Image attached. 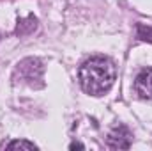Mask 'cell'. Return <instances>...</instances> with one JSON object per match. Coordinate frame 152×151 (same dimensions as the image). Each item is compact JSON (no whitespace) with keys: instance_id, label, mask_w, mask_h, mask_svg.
<instances>
[{"instance_id":"obj_1","label":"cell","mask_w":152,"mask_h":151,"mask_svg":"<svg viewBox=\"0 0 152 151\" xmlns=\"http://www.w3.org/2000/svg\"><path fill=\"white\" fill-rule=\"evenodd\" d=\"M115 82V66L106 57H92L80 68V84L87 94L103 96Z\"/></svg>"},{"instance_id":"obj_2","label":"cell","mask_w":152,"mask_h":151,"mask_svg":"<svg viewBox=\"0 0 152 151\" xmlns=\"http://www.w3.org/2000/svg\"><path fill=\"white\" fill-rule=\"evenodd\" d=\"M42 73H44V68H42V62L39 59H34V57H28V59H23L14 73H12V78L20 84H25L28 87H42L44 82H42Z\"/></svg>"},{"instance_id":"obj_3","label":"cell","mask_w":152,"mask_h":151,"mask_svg":"<svg viewBox=\"0 0 152 151\" xmlns=\"http://www.w3.org/2000/svg\"><path fill=\"white\" fill-rule=\"evenodd\" d=\"M131 139H133V135L126 126H117L108 135V146L112 150H129Z\"/></svg>"},{"instance_id":"obj_4","label":"cell","mask_w":152,"mask_h":151,"mask_svg":"<svg viewBox=\"0 0 152 151\" xmlns=\"http://www.w3.org/2000/svg\"><path fill=\"white\" fill-rule=\"evenodd\" d=\"M134 89L140 98L152 100V68L143 70L134 80Z\"/></svg>"},{"instance_id":"obj_5","label":"cell","mask_w":152,"mask_h":151,"mask_svg":"<svg viewBox=\"0 0 152 151\" xmlns=\"http://www.w3.org/2000/svg\"><path fill=\"white\" fill-rule=\"evenodd\" d=\"M36 27H37V20H36V16H27V18H23V20L18 21L16 34H20V36L30 34L32 30H36Z\"/></svg>"},{"instance_id":"obj_6","label":"cell","mask_w":152,"mask_h":151,"mask_svg":"<svg viewBox=\"0 0 152 151\" xmlns=\"http://www.w3.org/2000/svg\"><path fill=\"white\" fill-rule=\"evenodd\" d=\"M136 38L142 39V41L152 43V27L143 25V23H138V25H136Z\"/></svg>"},{"instance_id":"obj_7","label":"cell","mask_w":152,"mask_h":151,"mask_svg":"<svg viewBox=\"0 0 152 151\" xmlns=\"http://www.w3.org/2000/svg\"><path fill=\"white\" fill-rule=\"evenodd\" d=\"M7 150H16V148H23V150H37V146L34 142L28 141H11L9 144H5Z\"/></svg>"},{"instance_id":"obj_8","label":"cell","mask_w":152,"mask_h":151,"mask_svg":"<svg viewBox=\"0 0 152 151\" xmlns=\"http://www.w3.org/2000/svg\"><path fill=\"white\" fill-rule=\"evenodd\" d=\"M76 148H78V150H83L85 146H83V144H80V142H73V144L69 146V150H76Z\"/></svg>"}]
</instances>
